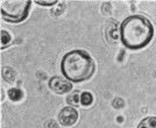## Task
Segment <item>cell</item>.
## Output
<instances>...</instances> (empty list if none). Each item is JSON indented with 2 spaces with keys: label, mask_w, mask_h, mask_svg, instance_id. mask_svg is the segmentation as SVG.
<instances>
[{
  "label": "cell",
  "mask_w": 156,
  "mask_h": 128,
  "mask_svg": "<svg viewBox=\"0 0 156 128\" xmlns=\"http://www.w3.org/2000/svg\"><path fill=\"white\" fill-rule=\"evenodd\" d=\"M154 36V27L143 15H130L120 26V37L126 48L139 50L150 43Z\"/></svg>",
  "instance_id": "1"
},
{
  "label": "cell",
  "mask_w": 156,
  "mask_h": 128,
  "mask_svg": "<svg viewBox=\"0 0 156 128\" xmlns=\"http://www.w3.org/2000/svg\"><path fill=\"white\" fill-rule=\"evenodd\" d=\"M96 70V64L91 55L84 50H72L66 52L61 62L63 76L75 83L90 79Z\"/></svg>",
  "instance_id": "2"
},
{
  "label": "cell",
  "mask_w": 156,
  "mask_h": 128,
  "mask_svg": "<svg viewBox=\"0 0 156 128\" xmlns=\"http://www.w3.org/2000/svg\"><path fill=\"white\" fill-rule=\"evenodd\" d=\"M30 5V0H2L0 1L1 16L5 21L20 23L27 19Z\"/></svg>",
  "instance_id": "3"
},
{
  "label": "cell",
  "mask_w": 156,
  "mask_h": 128,
  "mask_svg": "<svg viewBox=\"0 0 156 128\" xmlns=\"http://www.w3.org/2000/svg\"><path fill=\"white\" fill-rule=\"evenodd\" d=\"M48 85H49V89L57 94H64V93H68L72 90L71 82L68 80L66 78L58 76L51 77L48 82Z\"/></svg>",
  "instance_id": "4"
},
{
  "label": "cell",
  "mask_w": 156,
  "mask_h": 128,
  "mask_svg": "<svg viewBox=\"0 0 156 128\" xmlns=\"http://www.w3.org/2000/svg\"><path fill=\"white\" fill-rule=\"evenodd\" d=\"M78 120V112L73 106H65L58 113V121L64 127H71Z\"/></svg>",
  "instance_id": "5"
},
{
  "label": "cell",
  "mask_w": 156,
  "mask_h": 128,
  "mask_svg": "<svg viewBox=\"0 0 156 128\" xmlns=\"http://www.w3.org/2000/svg\"><path fill=\"white\" fill-rule=\"evenodd\" d=\"M137 128H156V116L144 118L137 125Z\"/></svg>",
  "instance_id": "6"
},
{
  "label": "cell",
  "mask_w": 156,
  "mask_h": 128,
  "mask_svg": "<svg viewBox=\"0 0 156 128\" xmlns=\"http://www.w3.org/2000/svg\"><path fill=\"white\" fill-rule=\"evenodd\" d=\"M8 97L13 101H19V100L22 99V97H23V92L19 89H11L8 90Z\"/></svg>",
  "instance_id": "7"
},
{
  "label": "cell",
  "mask_w": 156,
  "mask_h": 128,
  "mask_svg": "<svg viewBox=\"0 0 156 128\" xmlns=\"http://www.w3.org/2000/svg\"><path fill=\"white\" fill-rule=\"evenodd\" d=\"M93 102V97L90 92H83L80 94V104L83 106H90Z\"/></svg>",
  "instance_id": "8"
},
{
  "label": "cell",
  "mask_w": 156,
  "mask_h": 128,
  "mask_svg": "<svg viewBox=\"0 0 156 128\" xmlns=\"http://www.w3.org/2000/svg\"><path fill=\"white\" fill-rule=\"evenodd\" d=\"M9 44H11V35L6 30H1V43H0V48L1 49H5Z\"/></svg>",
  "instance_id": "9"
},
{
  "label": "cell",
  "mask_w": 156,
  "mask_h": 128,
  "mask_svg": "<svg viewBox=\"0 0 156 128\" xmlns=\"http://www.w3.org/2000/svg\"><path fill=\"white\" fill-rule=\"evenodd\" d=\"M66 101H68V104L69 105H71V106H77L78 104L80 102V98L78 97V93L76 92V93H73V94H71L70 97H68L66 98Z\"/></svg>",
  "instance_id": "10"
},
{
  "label": "cell",
  "mask_w": 156,
  "mask_h": 128,
  "mask_svg": "<svg viewBox=\"0 0 156 128\" xmlns=\"http://www.w3.org/2000/svg\"><path fill=\"white\" fill-rule=\"evenodd\" d=\"M36 4L42 6H52L57 4V0H50V1H43V0H36Z\"/></svg>",
  "instance_id": "11"
},
{
  "label": "cell",
  "mask_w": 156,
  "mask_h": 128,
  "mask_svg": "<svg viewBox=\"0 0 156 128\" xmlns=\"http://www.w3.org/2000/svg\"><path fill=\"white\" fill-rule=\"evenodd\" d=\"M125 105V102L122 99H120V98H117V99H114V101H113V106L115 107L117 109H120L122 106Z\"/></svg>",
  "instance_id": "12"
},
{
  "label": "cell",
  "mask_w": 156,
  "mask_h": 128,
  "mask_svg": "<svg viewBox=\"0 0 156 128\" xmlns=\"http://www.w3.org/2000/svg\"><path fill=\"white\" fill-rule=\"evenodd\" d=\"M63 11H64V5L61 7V8H57V9H52L51 13H52V14H56V16H57V15H59V14L63 12Z\"/></svg>",
  "instance_id": "13"
}]
</instances>
